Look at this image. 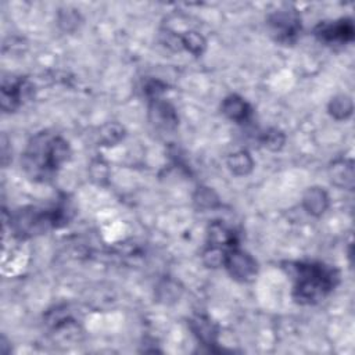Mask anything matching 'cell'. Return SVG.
I'll use <instances>...</instances> for the list:
<instances>
[{
  "instance_id": "1",
  "label": "cell",
  "mask_w": 355,
  "mask_h": 355,
  "mask_svg": "<svg viewBox=\"0 0 355 355\" xmlns=\"http://www.w3.org/2000/svg\"><path fill=\"white\" fill-rule=\"evenodd\" d=\"M69 155L67 140L55 133L40 132L29 140L22 154V166L33 180L46 182L57 173Z\"/></svg>"
},
{
  "instance_id": "2",
  "label": "cell",
  "mask_w": 355,
  "mask_h": 355,
  "mask_svg": "<svg viewBox=\"0 0 355 355\" xmlns=\"http://www.w3.org/2000/svg\"><path fill=\"white\" fill-rule=\"evenodd\" d=\"M293 272V297L300 304L319 302L338 282L337 270L322 262H295Z\"/></svg>"
},
{
  "instance_id": "3",
  "label": "cell",
  "mask_w": 355,
  "mask_h": 355,
  "mask_svg": "<svg viewBox=\"0 0 355 355\" xmlns=\"http://www.w3.org/2000/svg\"><path fill=\"white\" fill-rule=\"evenodd\" d=\"M65 220L64 209H37V208H24L17 211L11 219L10 225L15 236L19 239L35 236L49 230L58 225V222Z\"/></svg>"
},
{
  "instance_id": "4",
  "label": "cell",
  "mask_w": 355,
  "mask_h": 355,
  "mask_svg": "<svg viewBox=\"0 0 355 355\" xmlns=\"http://www.w3.org/2000/svg\"><path fill=\"white\" fill-rule=\"evenodd\" d=\"M268 29L276 42L291 44L301 31L300 14L288 7L276 10L268 17Z\"/></svg>"
},
{
  "instance_id": "5",
  "label": "cell",
  "mask_w": 355,
  "mask_h": 355,
  "mask_svg": "<svg viewBox=\"0 0 355 355\" xmlns=\"http://www.w3.org/2000/svg\"><path fill=\"white\" fill-rule=\"evenodd\" d=\"M315 36L326 44H345L354 40V22L349 18H341L330 22H320L315 31Z\"/></svg>"
},
{
  "instance_id": "6",
  "label": "cell",
  "mask_w": 355,
  "mask_h": 355,
  "mask_svg": "<svg viewBox=\"0 0 355 355\" xmlns=\"http://www.w3.org/2000/svg\"><path fill=\"white\" fill-rule=\"evenodd\" d=\"M223 266L227 269L229 275L239 282H248L258 272L257 261L248 252L234 247L226 251Z\"/></svg>"
},
{
  "instance_id": "7",
  "label": "cell",
  "mask_w": 355,
  "mask_h": 355,
  "mask_svg": "<svg viewBox=\"0 0 355 355\" xmlns=\"http://www.w3.org/2000/svg\"><path fill=\"white\" fill-rule=\"evenodd\" d=\"M29 89L31 85L25 79H17L10 83L3 82L1 108L4 111H14L22 103V98L28 94Z\"/></svg>"
},
{
  "instance_id": "8",
  "label": "cell",
  "mask_w": 355,
  "mask_h": 355,
  "mask_svg": "<svg viewBox=\"0 0 355 355\" xmlns=\"http://www.w3.org/2000/svg\"><path fill=\"white\" fill-rule=\"evenodd\" d=\"M150 118L158 128L172 129L178 125V115L175 108L169 103H165L159 98L153 100V104L150 105Z\"/></svg>"
},
{
  "instance_id": "9",
  "label": "cell",
  "mask_w": 355,
  "mask_h": 355,
  "mask_svg": "<svg viewBox=\"0 0 355 355\" xmlns=\"http://www.w3.org/2000/svg\"><path fill=\"white\" fill-rule=\"evenodd\" d=\"M222 112L234 122H244L251 115V107L243 97L230 94L222 103Z\"/></svg>"
},
{
  "instance_id": "10",
  "label": "cell",
  "mask_w": 355,
  "mask_h": 355,
  "mask_svg": "<svg viewBox=\"0 0 355 355\" xmlns=\"http://www.w3.org/2000/svg\"><path fill=\"white\" fill-rule=\"evenodd\" d=\"M330 180L338 187L352 189L354 187V165L351 159L334 161L329 169Z\"/></svg>"
},
{
  "instance_id": "11",
  "label": "cell",
  "mask_w": 355,
  "mask_h": 355,
  "mask_svg": "<svg viewBox=\"0 0 355 355\" xmlns=\"http://www.w3.org/2000/svg\"><path fill=\"white\" fill-rule=\"evenodd\" d=\"M302 205L308 214L313 216H319L329 207V196L322 187H318V186L309 187L302 197Z\"/></svg>"
},
{
  "instance_id": "12",
  "label": "cell",
  "mask_w": 355,
  "mask_h": 355,
  "mask_svg": "<svg viewBox=\"0 0 355 355\" xmlns=\"http://www.w3.org/2000/svg\"><path fill=\"white\" fill-rule=\"evenodd\" d=\"M190 327L194 336L205 345H212L216 341V327L205 316H196L190 320Z\"/></svg>"
},
{
  "instance_id": "13",
  "label": "cell",
  "mask_w": 355,
  "mask_h": 355,
  "mask_svg": "<svg viewBox=\"0 0 355 355\" xmlns=\"http://www.w3.org/2000/svg\"><path fill=\"white\" fill-rule=\"evenodd\" d=\"M236 241V237H234V233L227 229L225 225L222 223H212L208 229V244L209 245H215V247H220V248H232L234 247V243Z\"/></svg>"
},
{
  "instance_id": "14",
  "label": "cell",
  "mask_w": 355,
  "mask_h": 355,
  "mask_svg": "<svg viewBox=\"0 0 355 355\" xmlns=\"http://www.w3.org/2000/svg\"><path fill=\"white\" fill-rule=\"evenodd\" d=\"M227 166H229L232 173H234L237 176H244V175H248L252 171L254 161H252L251 155L248 154V151L240 150V151L233 153V154L229 155Z\"/></svg>"
},
{
  "instance_id": "15",
  "label": "cell",
  "mask_w": 355,
  "mask_h": 355,
  "mask_svg": "<svg viewBox=\"0 0 355 355\" xmlns=\"http://www.w3.org/2000/svg\"><path fill=\"white\" fill-rule=\"evenodd\" d=\"M354 110V104L349 96L347 94H338L333 97L329 103V112L334 119L343 121L351 116Z\"/></svg>"
},
{
  "instance_id": "16",
  "label": "cell",
  "mask_w": 355,
  "mask_h": 355,
  "mask_svg": "<svg viewBox=\"0 0 355 355\" xmlns=\"http://www.w3.org/2000/svg\"><path fill=\"white\" fill-rule=\"evenodd\" d=\"M180 42H182V49H186L194 55H201L207 46L204 36L194 31H189L184 35H180Z\"/></svg>"
},
{
  "instance_id": "17",
  "label": "cell",
  "mask_w": 355,
  "mask_h": 355,
  "mask_svg": "<svg viewBox=\"0 0 355 355\" xmlns=\"http://www.w3.org/2000/svg\"><path fill=\"white\" fill-rule=\"evenodd\" d=\"M226 251L220 247H215V245H209L207 247V250L202 252V259L204 263L209 268H218L222 266L225 262V257H226Z\"/></svg>"
},
{
  "instance_id": "18",
  "label": "cell",
  "mask_w": 355,
  "mask_h": 355,
  "mask_svg": "<svg viewBox=\"0 0 355 355\" xmlns=\"http://www.w3.org/2000/svg\"><path fill=\"white\" fill-rule=\"evenodd\" d=\"M284 140H286V137H284L283 132H280L279 129H269L268 132L263 133V137H262L263 146L272 151L280 150L284 144Z\"/></svg>"
},
{
  "instance_id": "19",
  "label": "cell",
  "mask_w": 355,
  "mask_h": 355,
  "mask_svg": "<svg viewBox=\"0 0 355 355\" xmlns=\"http://www.w3.org/2000/svg\"><path fill=\"white\" fill-rule=\"evenodd\" d=\"M58 24L64 31H73L79 24V14L75 10H62L58 14Z\"/></svg>"
},
{
  "instance_id": "20",
  "label": "cell",
  "mask_w": 355,
  "mask_h": 355,
  "mask_svg": "<svg viewBox=\"0 0 355 355\" xmlns=\"http://www.w3.org/2000/svg\"><path fill=\"white\" fill-rule=\"evenodd\" d=\"M196 202H197L200 207L209 208V207H214V205L218 204V197L215 196V193H214L211 189H208V187H201V189L197 191Z\"/></svg>"
},
{
  "instance_id": "21",
  "label": "cell",
  "mask_w": 355,
  "mask_h": 355,
  "mask_svg": "<svg viewBox=\"0 0 355 355\" xmlns=\"http://www.w3.org/2000/svg\"><path fill=\"white\" fill-rule=\"evenodd\" d=\"M104 130H107V133H101L103 141H105L107 144H112L115 141H118L122 137V128L119 125H107L103 128Z\"/></svg>"
}]
</instances>
